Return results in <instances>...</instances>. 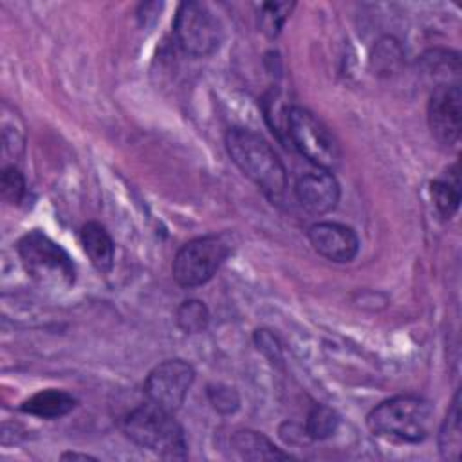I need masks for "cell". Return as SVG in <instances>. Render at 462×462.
<instances>
[{
  "instance_id": "cell-1",
  "label": "cell",
  "mask_w": 462,
  "mask_h": 462,
  "mask_svg": "<svg viewBox=\"0 0 462 462\" xmlns=\"http://www.w3.org/2000/svg\"><path fill=\"white\" fill-rule=\"evenodd\" d=\"M226 150L236 168L273 202H280L287 188V171L271 144L247 128H229Z\"/></svg>"
},
{
  "instance_id": "cell-15",
  "label": "cell",
  "mask_w": 462,
  "mask_h": 462,
  "mask_svg": "<svg viewBox=\"0 0 462 462\" xmlns=\"http://www.w3.org/2000/svg\"><path fill=\"white\" fill-rule=\"evenodd\" d=\"M462 419H460V392L455 393L451 406L439 430V451L444 460L457 462L462 451Z\"/></svg>"
},
{
  "instance_id": "cell-12",
  "label": "cell",
  "mask_w": 462,
  "mask_h": 462,
  "mask_svg": "<svg viewBox=\"0 0 462 462\" xmlns=\"http://www.w3.org/2000/svg\"><path fill=\"white\" fill-rule=\"evenodd\" d=\"M79 238L92 265L99 273H110L114 267L116 249L108 231L97 222H87L79 231Z\"/></svg>"
},
{
  "instance_id": "cell-3",
  "label": "cell",
  "mask_w": 462,
  "mask_h": 462,
  "mask_svg": "<svg viewBox=\"0 0 462 462\" xmlns=\"http://www.w3.org/2000/svg\"><path fill=\"white\" fill-rule=\"evenodd\" d=\"M123 433L137 446L150 449L164 458L186 457V437L182 426L166 411L152 402L137 406L123 419Z\"/></svg>"
},
{
  "instance_id": "cell-8",
  "label": "cell",
  "mask_w": 462,
  "mask_h": 462,
  "mask_svg": "<svg viewBox=\"0 0 462 462\" xmlns=\"http://www.w3.org/2000/svg\"><path fill=\"white\" fill-rule=\"evenodd\" d=\"M193 381L195 370L189 363L182 359H166L159 363L144 381L146 401L175 413L182 406Z\"/></svg>"
},
{
  "instance_id": "cell-6",
  "label": "cell",
  "mask_w": 462,
  "mask_h": 462,
  "mask_svg": "<svg viewBox=\"0 0 462 462\" xmlns=\"http://www.w3.org/2000/svg\"><path fill=\"white\" fill-rule=\"evenodd\" d=\"M233 245L229 235H204L184 244L171 263L175 282L184 289L204 285L229 256Z\"/></svg>"
},
{
  "instance_id": "cell-10",
  "label": "cell",
  "mask_w": 462,
  "mask_h": 462,
  "mask_svg": "<svg viewBox=\"0 0 462 462\" xmlns=\"http://www.w3.org/2000/svg\"><path fill=\"white\" fill-rule=\"evenodd\" d=\"M309 242L312 249L337 263H345L356 258L359 251V240L352 227L337 222H318L309 227Z\"/></svg>"
},
{
  "instance_id": "cell-9",
  "label": "cell",
  "mask_w": 462,
  "mask_h": 462,
  "mask_svg": "<svg viewBox=\"0 0 462 462\" xmlns=\"http://www.w3.org/2000/svg\"><path fill=\"white\" fill-rule=\"evenodd\" d=\"M462 92L458 83H439L428 101V125L439 144L451 148L460 139Z\"/></svg>"
},
{
  "instance_id": "cell-21",
  "label": "cell",
  "mask_w": 462,
  "mask_h": 462,
  "mask_svg": "<svg viewBox=\"0 0 462 462\" xmlns=\"http://www.w3.org/2000/svg\"><path fill=\"white\" fill-rule=\"evenodd\" d=\"M0 191H2V197L11 204H20L23 200L25 179L14 166H7L2 170Z\"/></svg>"
},
{
  "instance_id": "cell-23",
  "label": "cell",
  "mask_w": 462,
  "mask_h": 462,
  "mask_svg": "<svg viewBox=\"0 0 462 462\" xmlns=\"http://www.w3.org/2000/svg\"><path fill=\"white\" fill-rule=\"evenodd\" d=\"M254 345L273 365H282V361H283L282 345L271 330H267V328L256 330L254 332Z\"/></svg>"
},
{
  "instance_id": "cell-11",
  "label": "cell",
  "mask_w": 462,
  "mask_h": 462,
  "mask_svg": "<svg viewBox=\"0 0 462 462\" xmlns=\"http://www.w3.org/2000/svg\"><path fill=\"white\" fill-rule=\"evenodd\" d=\"M296 199L303 209L312 215H325L339 202V184L330 171H314L298 179Z\"/></svg>"
},
{
  "instance_id": "cell-22",
  "label": "cell",
  "mask_w": 462,
  "mask_h": 462,
  "mask_svg": "<svg viewBox=\"0 0 462 462\" xmlns=\"http://www.w3.org/2000/svg\"><path fill=\"white\" fill-rule=\"evenodd\" d=\"M208 399L213 404V408L224 415L235 413L240 406V397L235 388L226 384H215L208 388Z\"/></svg>"
},
{
  "instance_id": "cell-2",
  "label": "cell",
  "mask_w": 462,
  "mask_h": 462,
  "mask_svg": "<svg viewBox=\"0 0 462 462\" xmlns=\"http://www.w3.org/2000/svg\"><path fill=\"white\" fill-rule=\"evenodd\" d=\"M433 422L431 404L417 395H395L377 404L366 417L372 433L401 442H420Z\"/></svg>"
},
{
  "instance_id": "cell-19",
  "label": "cell",
  "mask_w": 462,
  "mask_h": 462,
  "mask_svg": "<svg viewBox=\"0 0 462 462\" xmlns=\"http://www.w3.org/2000/svg\"><path fill=\"white\" fill-rule=\"evenodd\" d=\"M337 426H339L337 413L325 404H316L307 415L305 433L312 440H323L334 435Z\"/></svg>"
},
{
  "instance_id": "cell-7",
  "label": "cell",
  "mask_w": 462,
  "mask_h": 462,
  "mask_svg": "<svg viewBox=\"0 0 462 462\" xmlns=\"http://www.w3.org/2000/svg\"><path fill=\"white\" fill-rule=\"evenodd\" d=\"M173 34L179 47L191 56L204 58L217 52L224 29L215 13L202 2H182L175 13Z\"/></svg>"
},
{
  "instance_id": "cell-14",
  "label": "cell",
  "mask_w": 462,
  "mask_h": 462,
  "mask_svg": "<svg viewBox=\"0 0 462 462\" xmlns=\"http://www.w3.org/2000/svg\"><path fill=\"white\" fill-rule=\"evenodd\" d=\"M74 406L76 399L70 393L63 390H42L23 401L20 410L40 419H58L72 411Z\"/></svg>"
},
{
  "instance_id": "cell-24",
  "label": "cell",
  "mask_w": 462,
  "mask_h": 462,
  "mask_svg": "<svg viewBox=\"0 0 462 462\" xmlns=\"http://www.w3.org/2000/svg\"><path fill=\"white\" fill-rule=\"evenodd\" d=\"M2 141H4V148L5 152L16 155L23 150V130L22 125L18 123L14 128H11V121L9 117L2 112Z\"/></svg>"
},
{
  "instance_id": "cell-25",
  "label": "cell",
  "mask_w": 462,
  "mask_h": 462,
  "mask_svg": "<svg viewBox=\"0 0 462 462\" xmlns=\"http://www.w3.org/2000/svg\"><path fill=\"white\" fill-rule=\"evenodd\" d=\"M61 458L63 460H94V457H90V455H85V453H63L61 455Z\"/></svg>"
},
{
  "instance_id": "cell-18",
  "label": "cell",
  "mask_w": 462,
  "mask_h": 462,
  "mask_svg": "<svg viewBox=\"0 0 462 462\" xmlns=\"http://www.w3.org/2000/svg\"><path fill=\"white\" fill-rule=\"evenodd\" d=\"M177 327L186 334H199L209 323V310L200 300H186L175 310Z\"/></svg>"
},
{
  "instance_id": "cell-5",
  "label": "cell",
  "mask_w": 462,
  "mask_h": 462,
  "mask_svg": "<svg viewBox=\"0 0 462 462\" xmlns=\"http://www.w3.org/2000/svg\"><path fill=\"white\" fill-rule=\"evenodd\" d=\"M285 132L291 144L318 168L334 171L341 164L339 143L310 110L303 106L287 108Z\"/></svg>"
},
{
  "instance_id": "cell-4",
  "label": "cell",
  "mask_w": 462,
  "mask_h": 462,
  "mask_svg": "<svg viewBox=\"0 0 462 462\" xmlns=\"http://www.w3.org/2000/svg\"><path fill=\"white\" fill-rule=\"evenodd\" d=\"M25 273L42 287L63 291L76 280V269L69 253L45 233L34 229L23 235L16 245Z\"/></svg>"
},
{
  "instance_id": "cell-13",
  "label": "cell",
  "mask_w": 462,
  "mask_h": 462,
  "mask_svg": "<svg viewBox=\"0 0 462 462\" xmlns=\"http://www.w3.org/2000/svg\"><path fill=\"white\" fill-rule=\"evenodd\" d=\"M229 444L233 451L244 458V460H280V458H291L289 453L276 448L265 435L254 431V430H236Z\"/></svg>"
},
{
  "instance_id": "cell-17",
  "label": "cell",
  "mask_w": 462,
  "mask_h": 462,
  "mask_svg": "<svg viewBox=\"0 0 462 462\" xmlns=\"http://www.w3.org/2000/svg\"><path fill=\"white\" fill-rule=\"evenodd\" d=\"M402 58H404V54H402L399 42L395 38L386 36L375 43L374 52L370 56V67H372L374 74L392 76L402 65Z\"/></svg>"
},
{
  "instance_id": "cell-16",
  "label": "cell",
  "mask_w": 462,
  "mask_h": 462,
  "mask_svg": "<svg viewBox=\"0 0 462 462\" xmlns=\"http://www.w3.org/2000/svg\"><path fill=\"white\" fill-rule=\"evenodd\" d=\"M430 193L440 217L451 218L457 213L460 204V182H458L457 166L451 168V180L449 179L433 180Z\"/></svg>"
},
{
  "instance_id": "cell-20",
  "label": "cell",
  "mask_w": 462,
  "mask_h": 462,
  "mask_svg": "<svg viewBox=\"0 0 462 462\" xmlns=\"http://www.w3.org/2000/svg\"><path fill=\"white\" fill-rule=\"evenodd\" d=\"M294 4L292 2H265L258 11V25L269 38L278 36L285 20L289 18Z\"/></svg>"
}]
</instances>
